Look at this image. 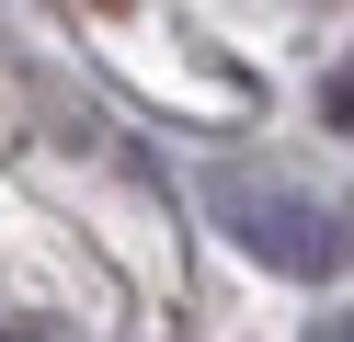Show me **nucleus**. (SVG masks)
I'll list each match as a JSON object with an SVG mask.
<instances>
[{
    "mask_svg": "<svg viewBox=\"0 0 354 342\" xmlns=\"http://www.w3.org/2000/svg\"><path fill=\"white\" fill-rule=\"evenodd\" d=\"M331 126H343V137H354V57H343V68H331Z\"/></svg>",
    "mask_w": 354,
    "mask_h": 342,
    "instance_id": "f03ea898",
    "label": "nucleus"
},
{
    "mask_svg": "<svg viewBox=\"0 0 354 342\" xmlns=\"http://www.w3.org/2000/svg\"><path fill=\"white\" fill-rule=\"evenodd\" d=\"M320 342H354V319H331V331H320Z\"/></svg>",
    "mask_w": 354,
    "mask_h": 342,
    "instance_id": "7ed1b4c3",
    "label": "nucleus"
},
{
    "mask_svg": "<svg viewBox=\"0 0 354 342\" xmlns=\"http://www.w3.org/2000/svg\"><path fill=\"white\" fill-rule=\"evenodd\" d=\"M229 228L263 251V263H286V274H331V263H343V228H331L308 194H286V182H274V194L240 182V194H229Z\"/></svg>",
    "mask_w": 354,
    "mask_h": 342,
    "instance_id": "f257e3e1",
    "label": "nucleus"
}]
</instances>
